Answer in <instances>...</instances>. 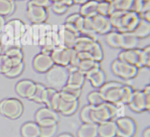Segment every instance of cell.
<instances>
[{
    "mask_svg": "<svg viewBox=\"0 0 150 137\" xmlns=\"http://www.w3.org/2000/svg\"><path fill=\"white\" fill-rule=\"evenodd\" d=\"M69 68L63 66L54 64L46 73L45 80L52 88L60 90L67 85Z\"/></svg>",
    "mask_w": 150,
    "mask_h": 137,
    "instance_id": "cell-1",
    "label": "cell"
},
{
    "mask_svg": "<svg viewBox=\"0 0 150 137\" xmlns=\"http://www.w3.org/2000/svg\"><path fill=\"white\" fill-rule=\"evenodd\" d=\"M133 112L141 113L150 110V85H146L143 90H134L127 104Z\"/></svg>",
    "mask_w": 150,
    "mask_h": 137,
    "instance_id": "cell-2",
    "label": "cell"
},
{
    "mask_svg": "<svg viewBox=\"0 0 150 137\" xmlns=\"http://www.w3.org/2000/svg\"><path fill=\"white\" fill-rule=\"evenodd\" d=\"M23 112V105L19 99L7 98L0 101V114L11 120L18 119Z\"/></svg>",
    "mask_w": 150,
    "mask_h": 137,
    "instance_id": "cell-3",
    "label": "cell"
},
{
    "mask_svg": "<svg viewBox=\"0 0 150 137\" xmlns=\"http://www.w3.org/2000/svg\"><path fill=\"white\" fill-rule=\"evenodd\" d=\"M81 35L80 32L70 24L64 23L59 27L58 39L59 45L68 48H73L78 37Z\"/></svg>",
    "mask_w": 150,
    "mask_h": 137,
    "instance_id": "cell-4",
    "label": "cell"
},
{
    "mask_svg": "<svg viewBox=\"0 0 150 137\" xmlns=\"http://www.w3.org/2000/svg\"><path fill=\"white\" fill-rule=\"evenodd\" d=\"M118 109L114 103L105 101L100 106L94 107L93 117L95 123L99 124L105 121L114 120L117 117Z\"/></svg>",
    "mask_w": 150,
    "mask_h": 137,
    "instance_id": "cell-5",
    "label": "cell"
},
{
    "mask_svg": "<svg viewBox=\"0 0 150 137\" xmlns=\"http://www.w3.org/2000/svg\"><path fill=\"white\" fill-rule=\"evenodd\" d=\"M123 85L124 84L120 82H107L102 87H100L99 91L103 95L107 102L119 104L121 99Z\"/></svg>",
    "mask_w": 150,
    "mask_h": 137,
    "instance_id": "cell-6",
    "label": "cell"
},
{
    "mask_svg": "<svg viewBox=\"0 0 150 137\" xmlns=\"http://www.w3.org/2000/svg\"><path fill=\"white\" fill-rule=\"evenodd\" d=\"M139 68L119 59L114 60L111 64L112 72L123 80H132L139 74Z\"/></svg>",
    "mask_w": 150,
    "mask_h": 137,
    "instance_id": "cell-7",
    "label": "cell"
},
{
    "mask_svg": "<svg viewBox=\"0 0 150 137\" xmlns=\"http://www.w3.org/2000/svg\"><path fill=\"white\" fill-rule=\"evenodd\" d=\"M117 125V136L133 137L136 133L137 125L130 117L121 116L115 120Z\"/></svg>",
    "mask_w": 150,
    "mask_h": 137,
    "instance_id": "cell-8",
    "label": "cell"
},
{
    "mask_svg": "<svg viewBox=\"0 0 150 137\" xmlns=\"http://www.w3.org/2000/svg\"><path fill=\"white\" fill-rule=\"evenodd\" d=\"M35 122H37L39 126L57 125L59 121L58 112L47 106L38 109L35 113Z\"/></svg>",
    "mask_w": 150,
    "mask_h": 137,
    "instance_id": "cell-9",
    "label": "cell"
},
{
    "mask_svg": "<svg viewBox=\"0 0 150 137\" xmlns=\"http://www.w3.org/2000/svg\"><path fill=\"white\" fill-rule=\"evenodd\" d=\"M141 17L138 13L131 11H123L120 17L117 31L120 33L132 32L140 21Z\"/></svg>",
    "mask_w": 150,
    "mask_h": 137,
    "instance_id": "cell-10",
    "label": "cell"
},
{
    "mask_svg": "<svg viewBox=\"0 0 150 137\" xmlns=\"http://www.w3.org/2000/svg\"><path fill=\"white\" fill-rule=\"evenodd\" d=\"M75 52L76 50L73 48H68L61 45H57L54 47L51 57L54 64L68 67Z\"/></svg>",
    "mask_w": 150,
    "mask_h": 137,
    "instance_id": "cell-11",
    "label": "cell"
},
{
    "mask_svg": "<svg viewBox=\"0 0 150 137\" xmlns=\"http://www.w3.org/2000/svg\"><path fill=\"white\" fill-rule=\"evenodd\" d=\"M26 13L29 20L35 24H41L44 23L48 17L47 8L38 5L31 1L27 4Z\"/></svg>",
    "mask_w": 150,
    "mask_h": 137,
    "instance_id": "cell-12",
    "label": "cell"
},
{
    "mask_svg": "<svg viewBox=\"0 0 150 137\" xmlns=\"http://www.w3.org/2000/svg\"><path fill=\"white\" fill-rule=\"evenodd\" d=\"M79 105V99L67 97L60 93V101L57 108V112H60L65 116H70L77 111Z\"/></svg>",
    "mask_w": 150,
    "mask_h": 137,
    "instance_id": "cell-13",
    "label": "cell"
},
{
    "mask_svg": "<svg viewBox=\"0 0 150 137\" xmlns=\"http://www.w3.org/2000/svg\"><path fill=\"white\" fill-rule=\"evenodd\" d=\"M85 77L86 80H89L92 85L96 88H100L106 82V74L100 66H98L86 73Z\"/></svg>",
    "mask_w": 150,
    "mask_h": 137,
    "instance_id": "cell-14",
    "label": "cell"
},
{
    "mask_svg": "<svg viewBox=\"0 0 150 137\" xmlns=\"http://www.w3.org/2000/svg\"><path fill=\"white\" fill-rule=\"evenodd\" d=\"M33 68L38 73H46L53 66L54 63L51 55L39 53L35 56L33 59Z\"/></svg>",
    "mask_w": 150,
    "mask_h": 137,
    "instance_id": "cell-15",
    "label": "cell"
},
{
    "mask_svg": "<svg viewBox=\"0 0 150 137\" xmlns=\"http://www.w3.org/2000/svg\"><path fill=\"white\" fill-rule=\"evenodd\" d=\"M36 88V82L31 80H21L18 82L16 85V91L19 96L25 99H29L32 97L35 93Z\"/></svg>",
    "mask_w": 150,
    "mask_h": 137,
    "instance_id": "cell-16",
    "label": "cell"
},
{
    "mask_svg": "<svg viewBox=\"0 0 150 137\" xmlns=\"http://www.w3.org/2000/svg\"><path fill=\"white\" fill-rule=\"evenodd\" d=\"M92 20L96 34H106L112 29L111 22L107 16L98 14L92 17Z\"/></svg>",
    "mask_w": 150,
    "mask_h": 137,
    "instance_id": "cell-17",
    "label": "cell"
},
{
    "mask_svg": "<svg viewBox=\"0 0 150 137\" xmlns=\"http://www.w3.org/2000/svg\"><path fill=\"white\" fill-rule=\"evenodd\" d=\"M141 57V49L123 50L119 53L117 59L123 61L127 64L136 66L137 68L139 66Z\"/></svg>",
    "mask_w": 150,
    "mask_h": 137,
    "instance_id": "cell-18",
    "label": "cell"
},
{
    "mask_svg": "<svg viewBox=\"0 0 150 137\" xmlns=\"http://www.w3.org/2000/svg\"><path fill=\"white\" fill-rule=\"evenodd\" d=\"M68 68L69 74L67 82V85L74 87V88L82 89V87L84 85L85 80H86L85 74L77 68Z\"/></svg>",
    "mask_w": 150,
    "mask_h": 137,
    "instance_id": "cell-19",
    "label": "cell"
},
{
    "mask_svg": "<svg viewBox=\"0 0 150 137\" xmlns=\"http://www.w3.org/2000/svg\"><path fill=\"white\" fill-rule=\"evenodd\" d=\"M98 137H116L117 136V125L114 120L105 121L98 124Z\"/></svg>",
    "mask_w": 150,
    "mask_h": 137,
    "instance_id": "cell-20",
    "label": "cell"
},
{
    "mask_svg": "<svg viewBox=\"0 0 150 137\" xmlns=\"http://www.w3.org/2000/svg\"><path fill=\"white\" fill-rule=\"evenodd\" d=\"M98 0H88L81 4L79 10V14L83 17H92L98 15Z\"/></svg>",
    "mask_w": 150,
    "mask_h": 137,
    "instance_id": "cell-21",
    "label": "cell"
},
{
    "mask_svg": "<svg viewBox=\"0 0 150 137\" xmlns=\"http://www.w3.org/2000/svg\"><path fill=\"white\" fill-rule=\"evenodd\" d=\"M139 39L132 32L121 33V47L122 50H133L137 48Z\"/></svg>",
    "mask_w": 150,
    "mask_h": 137,
    "instance_id": "cell-22",
    "label": "cell"
},
{
    "mask_svg": "<svg viewBox=\"0 0 150 137\" xmlns=\"http://www.w3.org/2000/svg\"><path fill=\"white\" fill-rule=\"evenodd\" d=\"M22 137H40V127L35 122H27L21 128Z\"/></svg>",
    "mask_w": 150,
    "mask_h": 137,
    "instance_id": "cell-23",
    "label": "cell"
},
{
    "mask_svg": "<svg viewBox=\"0 0 150 137\" xmlns=\"http://www.w3.org/2000/svg\"><path fill=\"white\" fill-rule=\"evenodd\" d=\"M98 124L83 123L77 131L78 137H98Z\"/></svg>",
    "mask_w": 150,
    "mask_h": 137,
    "instance_id": "cell-24",
    "label": "cell"
},
{
    "mask_svg": "<svg viewBox=\"0 0 150 137\" xmlns=\"http://www.w3.org/2000/svg\"><path fill=\"white\" fill-rule=\"evenodd\" d=\"M132 33L139 39L148 37L150 35V22L141 18Z\"/></svg>",
    "mask_w": 150,
    "mask_h": 137,
    "instance_id": "cell-25",
    "label": "cell"
},
{
    "mask_svg": "<svg viewBox=\"0 0 150 137\" xmlns=\"http://www.w3.org/2000/svg\"><path fill=\"white\" fill-rule=\"evenodd\" d=\"M95 40L92 37L85 35H80L76 40L73 49L76 52H81V51H88Z\"/></svg>",
    "mask_w": 150,
    "mask_h": 137,
    "instance_id": "cell-26",
    "label": "cell"
},
{
    "mask_svg": "<svg viewBox=\"0 0 150 137\" xmlns=\"http://www.w3.org/2000/svg\"><path fill=\"white\" fill-rule=\"evenodd\" d=\"M4 54L10 58L13 65L23 62V53L20 47L10 46L6 50Z\"/></svg>",
    "mask_w": 150,
    "mask_h": 137,
    "instance_id": "cell-27",
    "label": "cell"
},
{
    "mask_svg": "<svg viewBox=\"0 0 150 137\" xmlns=\"http://www.w3.org/2000/svg\"><path fill=\"white\" fill-rule=\"evenodd\" d=\"M89 54L92 56V59L97 62H100L103 61L104 58V52L101 44L98 41H95L92 46L90 47L88 50Z\"/></svg>",
    "mask_w": 150,
    "mask_h": 137,
    "instance_id": "cell-28",
    "label": "cell"
},
{
    "mask_svg": "<svg viewBox=\"0 0 150 137\" xmlns=\"http://www.w3.org/2000/svg\"><path fill=\"white\" fill-rule=\"evenodd\" d=\"M105 42L113 48H120L121 47V33L117 31H111L105 34Z\"/></svg>",
    "mask_w": 150,
    "mask_h": 137,
    "instance_id": "cell-29",
    "label": "cell"
},
{
    "mask_svg": "<svg viewBox=\"0 0 150 137\" xmlns=\"http://www.w3.org/2000/svg\"><path fill=\"white\" fill-rule=\"evenodd\" d=\"M16 9L15 0H0V15L5 17L13 14Z\"/></svg>",
    "mask_w": 150,
    "mask_h": 137,
    "instance_id": "cell-30",
    "label": "cell"
},
{
    "mask_svg": "<svg viewBox=\"0 0 150 137\" xmlns=\"http://www.w3.org/2000/svg\"><path fill=\"white\" fill-rule=\"evenodd\" d=\"M87 100L89 104L92 105L94 107L100 106L106 101L104 96L99 90H94L90 92L87 96Z\"/></svg>",
    "mask_w": 150,
    "mask_h": 137,
    "instance_id": "cell-31",
    "label": "cell"
},
{
    "mask_svg": "<svg viewBox=\"0 0 150 137\" xmlns=\"http://www.w3.org/2000/svg\"><path fill=\"white\" fill-rule=\"evenodd\" d=\"M94 106L88 104L83 106L80 112V118L83 123H95L93 117Z\"/></svg>",
    "mask_w": 150,
    "mask_h": 137,
    "instance_id": "cell-32",
    "label": "cell"
},
{
    "mask_svg": "<svg viewBox=\"0 0 150 137\" xmlns=\"http://www.w3.org/2000/svg\"><path fill=\"white\" fill-rule=\"evenodd\" d=\"M83 19L84 17L81 15L79 13H74V14L70 15L68 17H66L64 23L71 25L80 32L82 24H83Z\"/></svg>",
    "mask_w": 150,
    "mask_h": 137,
    "instance_id": "cell-33",
    "label": "cell"
},
{
    "mask_svg": "<svg viewBox=\"0 0 150 137\" xmlns=\"http://www.w3.org/2000/svg\"><path fill=\"white\" fill-rule=\"evenodd\" d=\"M115 8L113 2H108L105 1H99L98 5V13L104 16H108L114 11Z\"/></svg>",
    "mask_w": 150,
    "mask_h": 137,
    "instance_id": "cell-34",
    "label": "cell"
},
{
    "mask_svg": "<svg viewBox=\"0 0 150 137\" xmlns=\"http://www.w3.org/2000/svg\"><path fill=\"white\" fill-rule=\"evenodd\" d=\"M150 10V0H135L131 11L139 15Z\"/></svg>",
    "mask_w": 150,
    "mask_h": 137,
    "instance_id": "cell-35",
    "label": "cell"
},
{
    "mask_svg": "<svg viewBox=\"0 0 150 137\" xmlns=\"http://www.w3.org/2000/svg\"><path fill=\"white\" fill-rule=\"evenodd\" d=\"M150 67V46L145 47L143 49H141L140 63L139 68H149Z\"/></svg>",
    "mask_w": 150,
    "mask_h": 137,
    "instance_id": "cell-36",
    "label": "cell"
},
{
    "mask_svg": "<svg viewBox=\"0 0 150 137\" xmlns=\"http://www.w3.org/2000/svg\"><path fill=\"white\" fill-rule=\"evenodd\" d=\"M46 87L41 83H36V88L35 93L30 98V100L36 102V103H43V98L45 94V90Z\"/></svg>",
    "mask_w": 150,
    "mask_h": 137,
    "instance_id": "cell-37",
    "label": "cell"
},
{
    "mask_svg": "<svg viewBox=\"0 0 150 137\" xmlns=\"http://www.w3.org/2000/svg\"><path fill=\"white\" fill-rule=\"evenodd\" d=\"M98 66H100V63L97 62L93 59H86L80 61L78 68L85 74Z\"/></svg>",
    "mask_w": 150,
    "mask_h": 137,
    "instance_id": "cell-38",
    "label": "cell"
},
{
    "mask_svg": "<svg viewBox=\"0 0 150 137\" xmlns=\"http://www.w3.org/2000/svg\"><path fill=\"white\" fill-rule=\"evenodd\" d=\"M134 89L128 85H124L122 87V96L121 99L119 104L126 105L128 104L131 99L132 96H133Z\"/></svg>",
    "mask_w": 150,
    "mask_h": 137,
    "instance_id": "cell-39",
    "label": "cell"
},
{
    "mask_svg": "<svg viewBox=\"0 0 150 137\" xmlns=\"http://www.w3.org/2000/svg\"><path fill=\"white\" fill-rule=\"evenodd\" d=\"M135 0H114L113 4L116 10L130 11L133 8Z\"/></svg>",
    "mask_w": 150,
    "mask_h": 137,
    "instance_id": "cell-40",
    "label": "cell"
},
{
    "mask_svg": "<svg viewBox=\"0 0 150 137\" xmlns=\"http://www.w3.org/2000/svg\"><path fill=\"white\" fill-rule=\"evenodd\" d=\"M81 90L82 89L74 88V87H70V86L66 85L59 91L62 94L64 95L67 97L72 98V99H79L81 95Z\"/></svg>",
    "mask_w": 150,
    "mask_h": 137,
    "instance_id": "cell-41",
    "label": "cell"
},
{
    "mask_svg": "<svg viewBox=\"0 0 150 137\" xmlns=\"http://www.w3.org/2000/svg\"><path fill=\"white\" fill-rule=\"evenodd\" d=\"M23 69H24L23 62L18 64H13V65H12L10 70L4 75L9 78H15V77H17L19 75H21V74L23 72Z\"/></svg>",
    "mask_w": 150,
    "mask_h": 137,
    "instance_id": "cell-42",
    "label": "cell"
},
{
    "mask_svg": "<svg viewBox=\"0 0 150 137\" xmlns=\"http://www.w3.org/2000/svg\"><path fill=\"white\" fill-rule=\"evenodd\" d=\"M51 7L52 11L57 15L64 14L65 13H67L68 9L70 8V7H68L62 0H59V1L51 2Z\"/></svg>",
    "mask_w": 150,
    "mask_h": 137,
    "instance_id": "cell-43",
    "label": "cell"
},
{
    "mask_svg": "<svg viewBox=\"0 0 150 137\" xmlns=\"http://www.w3.org/2000/svg\"><path fill=\"white\" fill-rule=\"evenodd\" d=\"M12 61L5 54H0V74H5L12 66Z\"/></svg>",
    "mask_w": 150,
    "mask_h": 137,
    "instance_id": "cell-44",
    "label": "cell"
},
{
    "mask_svg": "<svg viewBox=\"0 0 150 137\" xmlns=\"http://www.w3.org/2000/svg\"><path fill=\"white\" fill-rule=\"evenodd\" d=\"M57 92H58V90L52 88V87H46L45 88L43 98V103L46 105L47 107L51 108V103H52L54 96L57 94Z\"/></svg>",
    "mask_w": 150,
    "mask_h": 137,
    "instance_id": "cell-45",
    "label": "cell"
},
{
    "mask_svg": "<svg viewBox=\"0 0 150 137\" xmlns=\"http://www.w3.org/2000/svg\"><path fill=\"white\" fill-rule=\"evenodd\" d=\"M40 127V137H54L57 134V130H58L57 125Z\"/></svg>",
    "mask_w": 150,
    "mask_h": 137,
    "instance_id": "cell-46",
    "label": "cell"
},
{
    "mask_svg": "<svg viewBox=\"0 0 150 137\" xmlns=\"http://www.w3.org/2000/svg\"><path fill=\"white\" fill-rule=\"evenodd\" d=\"M77 55L79 59L81 61L86 59H92V56L88 51H81V52H77Z\"/></svg>",
    "mask_w": 150,
    "mask_h": 137,
    "instance_id": "cell-47",
    "label": "cell"
},
{
    "mask_svg": "<svg viewBox=\"0 0 150 137\" xmlns=\"http://www.w3.org/2000/svg\"><path fill=\"white\" fill-rule=\"evenodd\" d=\"M30 1L35 4H38V5L45 7V8L51 6V0H30Z\"/></svg>",
    "mask_w": 150,
    "mask_h": 137,
    "instance_id": "cell-48",
    "label": "cell"
},
{
    "mask_svg": "<svg viewBox=\"0 0 150 137\" xmlns=\"http://www.w3.org/2000/svg\"><path fill=\"white\" fill-rule=\"evenodd\" d=\"M6 23H6V20L4 17L0 15V34L2 33L3 31H4Z\"/></svg>",
    "mask_w": 150,
    "mask_h": 137,
    "instance_id": "cell-49",
    "label": "cell"
},
{
    "mask_svg": "<svg viewBox=\"0 0 150 137\" xmlns=\"http://www.w3.org/2000/svg\"><path fill=\"white\" fill-rule=\"evenodd\" d=\"M139 16H140L141 18L150 22V10L149 11L145 12L144 13H142V14L139 15Z\"/></svg>",
    "mask_w": 150,
    "mask_h": 137,
    "instance_id": "cell-50",
    "label": "cell"
},
{
    "mask_svg": "<svg viewBox=\"0 0 150 137\" xmlns=\"http://www.w3.org/2000/svg\"><path fill=\"white\" fill-rule=\"evenodd\" d=\"M142 137H150V128L147 127L145 128L142 134Z\"/></svg>",
    "mask_w": 150,
    "mask_h": 137,
    "instance_id": "cell-51",
    "label": "cell"
},
{
    "mask_svg": "<svg viewBox=\"0 0 150 137\" xmlns=\"http://www.w3.org/2000/svg\"><path fill=\"white\" fill-rule=\"evenodd\" d=\"M73 3L76 4H79V5H81V4H84L85 2L88 1V0H73Z\"/></svg>",
    "mask_w": 150,
    "mask_h": 137,
    "instance_id": "cell-52",
    "label": "cell"
},
{
    "mask_svg": "<svg viewBox=\"0 0 150 137\" xmlns=\"http://www.w3.org/2000/svg\"><path fill=\"white\" fill-rule=\"evenodd\" d=\"M57 137H74L72 134H68V133H64V134H62L59 135Z\"/></svg>",
    "mask_w": 150,
    "mask_h": 137,
    "instance_id": "cell-53",
    "label": "cell"
},
{
    "mask_svg": "<svg viewBox=\"0 0 150 137\" xmlns=\"http://www.w3.org/2000/svg\"><path fill=\"white\" fill-rule=\"evenodd\" d=\"M100 1H108V2H113L114 0H100Z\"/></svg>",
    "mask_w": 150,
    "mask_h": 137,
    "instance_id": "cell-54",
    "label": "cell"
},
{
    "mask_svg": "<svg viewBox=\"0 0 150 137\" xmlns=\"http://www.w3.org/2000/svg\"><path fill=\"white\" fill-rule=\"evenodd\" d=\"M1 50H2V45H1V42H0V54L1 52Z\"/></svg>",
    "mask_w": 150,
    "mask_h": 137,
    "instance_id": "cell-55",
    "label": "cell"
},
{
    "mask_svg": "<svg viewBox=\"0 0 150 137\" xmlns=\"http://www.w3.org/2000/svg\"><path fill=\"white\" fill-rule=\"evenodd\" d=\"M59 1V0H51V2H54V1Z\"/></svg>",
    "mask_w": 150,
    "mask_h": 137,
    "instance_id": "cell-56",
    "label": "cell"
}]
</instances>
